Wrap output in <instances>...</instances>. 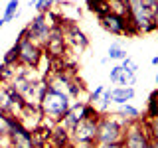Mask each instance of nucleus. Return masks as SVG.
Instances as JSON below:
<instances>
[{
  "mask_svg": "<svg viewBox=\"0 0 158 148\" xmlns=\"http://www.w3.org/2000/svg\"><path fill=\"white\" fill-rule=\"evenodd\" d=\"M69 107H71V99H69L67 93L61 91V89H56V87L48 85L42 101H40V111H42V115L57 125V122L65 117Z\"/></svg>",
  "mask_w": 158,
  "mask_h": 148,
  "instance_id": "nucleus-1",
  "label": "nucleus"
},
{
  "mask_svg": "<svg viewBox=\"0 0 158 148\" xmlns=\"http://www.w3.org/2000/svg\"><path fill=\"white\" fill-rule=\"evenodd\" d=\"M128 122L125 118H121L117 115H105V117H99L97 121V136H95V146L97 144H111V142H121L123 134H125V128Z\"/></svg>",
  "mask_w": 158,
  "mask_h": 148,
  "instance_id": "nucleus-2",
  "label": "nucleus"
},
{
  "mask_svg": "<svg viewBox=\"0 0 158 148\" xmlns=\"http://www.w3.org/2000/svg\"><path fill=\"white\" fill-rule=\"evenodd\" d=\"M16 46H18V65L38 69L40 61H42V56H44V49L38 43H34L32 39H28L26 28L20 32V36L16 39Z\"/></svg>",
  "mask_w": 158,
  "mask_h": 148,
  "instance_id": "nucleus-3",
  "label": "nucleus"
},
{
  "mask_svg": "<svg viewBox=\"0 0 158 148\" xmlns=\"http://www.w3.org/2000/svg\"><path fill=\"white\" fill-rule=\"evenodd\" d=\"M121 142L125 148H148L150 146V136L146 132L144 122H140V121L128 122Z\"/></svg>",
  "mask_w": 158,
  "mask_h": 148,
  "instance_id": "nucleus-4",
  "label": "nucleus"
},
{
  "mask_svg": "<svg viewBox=\"0 0 158 148\" xmlns=\"http://www.w3.org/2000/svg\"><path fill=\"white\" fill-rule=\"evenodd\" d=\"M99 22H101V26L107 30L109 34H113V36H123V34H136L135 28L131 26V22H128V18H123V16H117V14H103V16H99Z\"/></svg>",
  "mask_w": 158,
  "mask_h": 148,
  "instance_id": "nucleus-5",
  "label": "nucleus"
},
{
  "mask_svg": "<svg viewBox=\"0 0 158 148\" xmlns=\"http://www.w3.org/2000/svg\"><path fill=\"white\" fill-rule=\"evenodd\" d=\"M73 142H91L95 144V136H97V121L95 118H83L79 121L73 130L69 132Z\"/></svg>",
  "mask_w": 158,
  "mask_h": 148,
  "instance_id": "nucleus-6",
  "label": "nucleus"
},
{
  "mask_svg": "<svg viewBox=\"0 0 158 148\" xmlns=\"http://www.w3.org/2000/svg\"><path fill=\"white\" fill-rule=\"evenodd\" d=\"M10 148H34L32 140V130H28L26 126L20 125V121L14 117L12 128H10Z\"/></svg>",
  "mask_w": 158,
  "mask_h": 148,
  "instance_id": "nucleus-7",
  "label": "nucleus"
},
{
  "mask_svg": "<svg viewBox=\"0 0 158 148\" xmlns=\"http://www.w3.org/2000/svg\"><path fill=\"white\" fill-rule=\"evenodd\" d=\"M49 144L56 146V148H67L71 144V134H69V130L63 125H57L52 128V138H49Z\"/></svg>",
  "mask_w": 158,
  "mask_h": 148,
  "instance_id": "nucleus-8",
  "label": "nucleus"
},
{
  "mask_svg": "<svg viewBox=\"0 0 158 148\" xmlns=\"http://www.w3.org/2000/svg\"><path fill=\"white\" fill-rule=\"evenodd\" d=\"M136 95L135 87H115L111 91V101L117 105H127L128 101H132Z\"/></svg>",
  "mask_w": 158,
  "mask_h": 148,
  "instance_id": "nucleus-9",
  "label": "nucleus"
},
{
  "mask_svg": "<svg viewBox=\"0 0 158 148\" xmlns=\"http://www.w3.org/2000/svg\"><path fill=\"white\" fill-rule=\"evenodd\" d=\"M0 113L10 115V117H16V107H14L12 99H10V93H8L6 85L0 87Z\"/></svg>",
  "mask_w": 158,
  "mask_h": 148,
  "instance_id": "nucleus-10",
  "label": "nucleus"
},
{
  "mask_svg": "<svg viewBox=\"0 0 158 148\" xmlns=\"http://www.w3.org/2000/svg\"><path fill=\"white\" fill-rule=\"evenodd\" d=\"M107 4L111 14H117V16L123 18L128 16V0H107Z\"/></svg>",
  "mask_w": 158,
  "mask_h": 148,
  "instance_id": "nucleus-11",
  "label": "nucleus"
},
{
  "mask_svg": "<svg viewBox=\"0 0 158 148\" xmlns=\"http://www.w3.org/2000/svg\"><path fill=\"white\" fill-rule=\"evenodd\" d=\"M138 115H140V113H138V109L132 107V105H128V103H127V105H123V109L117 113V117L125 118L127 122H135V121H138Z\"/></svg>",
  "mask_w": 158,
  "mask_h": 148,
  "instance_id": "nucleus-12",
  "label": "nucleus"
},
{
  "mask_svg": "<svg viewBox=\"0 0 158 148\" xmlns=\"http://www.w3.org/2000/svg\"><path fill=\"white\" fill-rule=\"evenodd\" d=\"M16 69L18 65H10V63H2L0 65V83H10L16 77Z\"/></svg>",
  "mask_w": 158,
  "mask_h": 148,
  "instance_id": "nucleus-13",
  "label": "nucleus"
},
{
  "mask_svg": "<svg viewBox=\"0 0 158 148\" xmlns=\"http://www.w3.org/2000/svg\"><path fill=\"white\" fill-rule=\"evenodd\" d=\"M144 126H146V132H148V136H150V140L158 142V117H148Z\"/></svg>",
  "mask_w": 158,
  "mask_h": 148,
  "instance_id": "nucleus-14",
  "label": "nucleus"
},
{
  "mask_svg": "<svg viewBox=\"0 0 158 148\" xmlns=\"http://www.w3.org/2000/svg\"><path fill=\"white\" fill-rule=\"evenodd\" d=\"M109 59H117V61H123V59L127 57V51L123 49L121 43H111V47H109V53H107Z\"/></svg>",
  "mask_w": 158,
  "mask_h": 148,
  "instance_id": "nucleus-15",
  "label": "nucleus"
},
{
  "mask_svg": "<svg viewBox=\"0 0 158 148\" xmlns=\"http://www.w3.org/2000/svg\"><path fill=\"white\" fill-rule=\"evenodd\" d=\"M18 4H20L18 0H10V2H8L6 10H4V16H2L6 22H12V20L18 16Z\"/></svg>",
  "mask_w": 158,
  "mask_h": 148,
  "instance_id": "nucleus-16",
  "label": "nucleus"
},
{
  "mask_svg": "<svg viewBox=\"0 0 158 148\" xmlns=\"http://www.w3.org/2000/svg\"><path fill=\"white\" fill-rule=\"evenodd\" d=\"M52 4H53V0H36V10L38 12H49L52 10Z\"/></svg>",
  "mask_w": 158,
  "mask_h": 148,
  "instance_id": "nucleus-17",
  "label": "nucleus"
},
{
  "mask_svg": "<svg viewBox=\"0 0 158 148\" xmlns=\"http://www.w3.org/2000/svg\"><path fill=\"white\" fill-rule=\"evenodd\" d=\"M103 91H105V87H103V85H99V87L95 89V91H93L91 95H89V105H95V103L99 101V99H101Z\"/></svg>",
  "mask_w": 158,
  "mask_h": 148,
  "instance_id": "nucleus-18",
  "label": "nucleus"
},
{
  "mask_svg": "<svg viewBox=\"0 0 158 148\" xmlns=\"http://www.w3.org/2000/svg\"><path fill=\"white\" fill-rule=\"evenodd\" d=\"M121 73H123V67H121V65L111 67V73H109V79H111V83H118V79H121Z\"/></svg>",
  "mask_w": 158,
  "mask_h": 148,
  "instance_id": "nucleus-19",
  "label": "nucleus"
},
{
  "mask_svg": "<svg viewBox=\"0 0 158 148\" xmlns=\"http://www.w3.org/2000/svg\"><path fill=\"white\" fill-rule=\"evenodd\" d=\"M99 101H101V107L103 109H107L109 105H111V91H103V95H101V99H99Z\"/></svg>",
  "mask_w": 158,
  "mask_h": 148,
  "instance_id": "nucleus-20",
  "label": "nucleus"
},
{
  "mask_svg": "<svg viewBox=\"0 0 158 148\" xmlns=\"http://www.w3.org/2000/svg\"><path fill=\"white\" fill-rule=\"evenodd\" d=\"M95 148H125L123 142H111V144H97Z\"/></svg>",
  "mask_w": 158,
  "mask_h": 148,
  "instance_id": "nucleus-21",
  "label": "nucleus"
},
{
  "mask_svg": "<svg viewBox=\"0 0 158 148\" xmlns=\"http://www.w3.org/2000/svg\"><path fill=\"white\" fill-rule=\"evenodd\" d=\"M144 6H148L150 10H156V6H158V0H140Z\"/></svg>",
  "mask_w": 158,
  "mask_h": 148,
  "instance_id": "nucleus-22",
  "label": "nucleus"
},
{
  "mask_svg": "<svg viewBox=\"0 0 158 148\" xmlns=\"http://www.w3.org/2000/svg\"><path fill=\"white\" fill-rule=\"evenodd\" d=\"M131 65H132V59L127 56V57H125V59L121 61V67H131Z\"/></svg>",
  "mask_w": 158,
  "mask_h": 148,
  "instance_id": "nucleus-23",
  "label": "nucleus"
},
{
  "mask_svg": "<svg viewBox=\"0 0 158 148\" xmlns=\"http://www.w3.org/2000/svg\"><path fill=\"white\" fill-rule=\"evenodd\" d=\"M154 24H156V28H158V6H156V10H154Z\"/></svg>",
  "mask_w": 158,
  "mask_h": 148,
  "instance_id": "nucleus-24",
  "label": "nucleus"
},
{
  "mask_svg": "<svg viewBox=\"0 0 158 148\" xmlns=\"http://www.w3.org/2000/svg\"><path fill=\"white\" fill-rule=\"evenodd\" d=\"M152 65H158V56H156V57H152Z\"/></svg>",
  "mask_w": 158,
  "mask_h": 148,
  "instance_id": "nucleus-25",
  "label": "nucleus"
},
{
  "mask_svg": "<svg viewBox=\"0 0 158 148\" xmlns=\"http://www.w3.org/2000/svg\"><path fill=\"white\" fill-rule=\"evenodd\" d=\"M4 24H6V20H4V18H0V30H2V26H4Z\"/></svg>",
  "mask_w": 158,
  "mask_h": 148,
  "instance_id": "nucleus-26",
  "label": "nucleus"
},
{
  "mask_svg": "<svg viewBox=\"0 0 158 148\" xmlns=\"http://www.w3.org/2000/svg\"><path fill=\"white\" fill-rule=\"evenodd\" d=\"M152 142V140H150ZM152 146H154V148H158V142H152Z\"/></svg>",
  "mask_w": 158,
  "mask_h": 148,
  "instance_id": "nucleus-27",
  "label": "nucleus"
},
{
  "mask_svg": "<svg viewBox=\"0 0 158 148\" xmlns=\"http://www.w3.org/2000/svg\"><path fill=\"white\" fill-rule=\"evenodd\" d=\"M156 85H158V73H156Z\"/></svg>",
  "mask_w": 158,
  "mask_h": 148,
  "instance_id": "nucleus-28",
  "label": "nucleus"
},
{
  "mask_svg": "<svg viewBox=\"0 0 158 148\" xmlns=\"http://www.w3.org/2000/svg\"><path fill=\"white\" fill-rule=\"evenodd\" d=\"M53 2H63V0H53Z\"/></svg>",
  "mask_w": 158,
  "mask_h": 148,
  "instance_id": "nucleus-29",
  "label": "nucleus"
},
{
  "mask_svg": "<svg viewBox=\"0 0 158 148\" xmlns=\"http://www.w3.org/2000/svg\"><path fill=\"white\" fill-rule=\"evenodd\" d=\"M67 148H71V144H69V146H67Z\"/></svg>",
  "mask_w": 158,
  "mask_h": 148,
  "instance_id": "nucleus-30",
  "label": "nucleus"
},
{
  "mask_svg": "<svg viewBox=\"0 0 158 148\" xmlns=\"http://www.w3.org/2000/svg\"><path fill=\"white\" fill-rule=\"evenodd\" d=\"M95 2H97V0H95Z\"/></svg>",
  "mask_w": 158,
  "mask_h": 148,
  "instance_id": "nucleus-31",
  "label": "nucleus"
}]
</instances>
